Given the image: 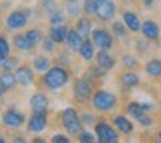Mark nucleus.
Here are the masks:
<instances>
[{
	"label": "nucleus",
	"mask_w": 161,
	"mask_h": 143,
	"mask_svg": "<svg viewBox=\"0 0 161 143\" xmlns=\"http://www.w3.org/2000/svg\"><path fill=\"white\" fill-rule=\"evenodd\" d=\"M144 71L151 79H159L161 78V59L159 57H151L144 64Z\"/></svg>",
	"instance_id": "nucleus-22"
},
{
	"label": "nucleus",
	"mask_w": 161,
	"mask_h": 143,
	"mask_svg": "<svg viewBox=\"0 0 161 143\" xmlns=\"http://www.w3.org/2000/svg\"><path fill=\"white\" fill-rule=\"evenodd\" d=\"M125 112L128 117H133V119H139L142 114H146V110L142 107V102H135V100H130L125 105Z\"/></svg>",
	"instance_id": "nucleus-25"
},
{
	"label": "nucleus",
	"mask_w": 161,
	"mask_h": 143,
	"mask_svg": "<svg viewBox=\"0 0 161 143\" xmlns=\"http://www.w3.org/2000/svg\"><path fill=\"white\" fill-rule=\"evenodd\" d=\"M25 36H26V38H28L35 47L40 45V43H42V40H43V33H42V29H40V28H30V29H26V31H25Z\"/></svg>",
	"instance_id": "nucleus-29"
},
{
	"label": "nucleus",
	"mask_w": 161,
	"mask_h": 143,
	"mask_svg": "<svg viewBox=\"0 0 161 143\" xmlns=\"http://www.w3.org/2000/svg\"><path fill=\"white\" fill-rule=\"evenodd\" d=\"M9 55H11V43H9V40L5 36L0 35V62L4 59H7Z\"/></svg>",
	"instance_id": "nucleus-35"
},
{
	"label": "nucleus",
	"mask_w": 161,
	"mask_h": 143,
	"mask_svg": "<svg viewBox=\"0 0 161 143\" xmlns=\"http://www.w3.org/2000/svg\"><path fill=\"white\" fill-rule=\"evenodd\" d=\"M94 83L88 81L87 78H76L73 81V97L80 104H88L94 95Z\"/></svg>",
	"instance_id": "nucleus-5"
},
{
	"label": "nucleus",
	"mask_w": 161,
	"mask_h": 143,
	"mask_svg": "<svg viewBox=\"0 0 161 143\" xmlns=\"http://www.w3.org/2000/svg\"><path fill=\"white\" fill-rule=\"evenodd\" d=\"M116 12H118V4H116L114 0H106V2L99 4L95 18H97L101 23H109V21L114 19Z\"/></svg>",
	"instance_id": "nucleus-11"
},
{
	"label": "nucleus",
	"mask_w": 161,
	"mask_h": 143,
	"mask_svg": "<svg viewBox=\"0 0 161 143\" xmlns=\"http://www.w3.org/2000/svg\"><path fill=\"white\" fill-rule=\"evenodd\" d=\"M57 66H63V67H69L71 64V59H69V52H61L56 59Z\"/></svg>",
	"instance_id": "nucleus-40"
},
{
	"label": "nucleus",
	"mask_w": 161,
	"mask_h": 143,
	"mask_svg": "<svg viewBox=\"0 0 161 143\" xmlns=\"http://www.w3.org/2000/svg\"><path fill=\"white\" fill-rule=\"evenodd\" d=\"M26 122V115L16 107H9L7 110L2 114V124L9 129H19Z\"/></svg>",
	"instance_id": "nucleus-9"
},
{
	"label": "nucleus",
	"mask_w": 161,
	"mask_h": 143,
	"mask_svg": "<svg viewBox=\"0 0 161 143\" xmlns=\"http://www.w3.org/2000/svg\"><path fill=\"white\" fill-rule=\"evenodd\" d=\"M94 131L99 143H119V133L108 121H97L94 124Z\"/></svg>",
	"instance_id": "nucleus-6"
},
{
	"label": "nucleus",
	"mask_w": 161,
	"mask_h": 143,
	"mask_svg": "<svg viewBox=\"0 0 161 143\" xmlns=\"http://www.w3.org/2000/svg\"><path fill=\"white\" fill-rule=\"evenodd\" d=\"M49 126V112H33L28 117L26 122V129L31 135H40L43 133Z\"/></svg>",
	"instance_id": "nucleus-8"
},
{
	"label": "nucleus",
	"mask_w": 161,
	"mask_h": 143,
	"mask_svg": "<svg viewBox=\"0 0 161 143\" xmlns=\"http://www.w3.org/2000/svg\"><path fill=\"white\" fill-rule=\"evenodd\" d=\"M7 93V90H5V86H4V83H2V79H0V98L4 97V95Z\"/></svg>",
	"instance_id": "nucleus-46"
},
{
	"label": "nucleus",
	"mask_w": 161,
	"mask_h": 143,
	"mask_svg": "<svg viewBox=\"0 0 161 143\" xmlns=\"http://www.w3.org/2000/svg\"><path fill=\"white\" fill-rule=\"evenodd\" d=\"M154 2H156V0H142V4L146 5V7H151V5L154 4Z\"/></svg>",
	"instance_id": "nucleus-47"
},
{
	"label": "nucleus",
	"mask_w": 161,
	"mask_h": 143,
	"mask_svg": "<svg viewBox=\"0 0 161 143\" xmlns=\"http://www.w3.org/2000/svg\"><path fill=\"white\" fill-rule=\"evenodd\" d=\"M106 73H108V71H104L102 67H99L97 64H95V66L88 67V71L85 73L83 78H87L88 81H92V83H94V81H97V79H99V81L104 79V78H106Z\"/></svg>",
	"instance_id": "nucleus-28"
},
{
	"label": "nucleus",
	"mask_w": 161,
	"mask_h": 143,
	"mask_svg": "<svg viewBox=\"0 0 161 143\" xmlns=\"http://www.w3.org/2000/svg\"><path fill=\"white\" fill-rule=\"evenodd\" d=\"M0 79H2V83H4V86H5V90H7V91H12L16 86H18V79H16L14 71L0 73Z\"/></svg>",
	"instance_id": "nucleus-27"
},
{
	"label": "nucleus",
	"mask_w": 161,
	"mask_h": 143,
	"mask_svg": "<svg viewBox=\"0 0 161 143\" xmlns=\"http://www.w3.org/2000/svg\"><path fill=\"white\" fill-rule=\"evenodd\" d=\"M12 143H26V140L23 138V136H14V138H12Z\"/></svg>",
	"instance_id": "nucleus-45"
},
{
	"label": "nucleus",
	"mask_w": 161,
	"mask_h": 143,
	"mask_svg": "<svg viewBox=\"0 0 161 143\" xmlns=\"http://www.w3.org/2000/svg\"><path fill=\"white\" fill-rule=\"evenodd\" d=\"M80 57L83 60H87V62H90L92 59H95V45H94V42H92L90 38L88 40H83V43H81V49H80Z\"/></svg>",
	"instance_id": "nucleus-23"
},
{
	"label": "nucleus",
	"mask_w": 161,
	"mask_h": 143,
	"mask_svg": "<svg viewBox=\"0 0 161 143\" xmlns=\"http://www.w3.org/2000/svg\"><path fill=\"white\" fill-rule=\"evenodd\" d=\"M59 121L61 126L64 128V131H68V135L76 136L83 131V121L80 117V112L75 107H66L59 112Z\"/></svg>",
	"instance_id": "nucleus-2"
},
{
	"label": "nucleus",
	"mask_w": 161,
	"mask_h": 143,
	"mask_svg": "<svg viewBox=\"0 0 161 143\" xmlns=\"http://www.w3.org/2000/svg\"><path fill=\"white\" fill-rule=\"evenodd\" d=\"M0 14H2V7H0Z\"/></svg>",
	"instance_id": "nucleus-53"
},
{
	"label": "nucleus",
	"mask_w": 161,
	"mask_h": 143,
	"mask_svg": "<svg viewBox=\"0 0 161 143\" xmlns=\"http://www.w3.org/2000/svg\"><path fill=\"white\" fill-rule=\"evenodd\" d=\"M30 18H31V9L28 7H19L11 11L4 19V24L9 31H21L28 26Z\"/></svg>",
	"instance_id": "nucleus-4"
},
{
	"label": "nucleus",
	"mask_w": 161,
	"mask_h": 143,
	"mask_svg": "<svg viewBox=\"0 0 161 143\" xmlns=\"http://www.w3.org/2000/svg\"><path fill=\"white\" fill-rule=\"evenodd\" d=\"M14 74H16V79H18V84H21V86H31L36 79L35 69L30 64H19L14 69Z\"/></svg>",
	"instance_id": "nucleus-10"
},
{
	"label": "nucleus",
	"mask_w": 161,
	"mask_h": 143,
	"mask_svg": "<svg viewBox=\"0 0 161 143\" xmlns=\"http://www.w3.org/2000/svg\"><path fill=\"white\" fill-rule=\"evenodd\" d=\"M156 140L161 141V126H159V129H158V133H156Z\"/></svg>",
	"instance_id": "nucleus-48"
},
{
	"label": "nucleus",
	"mask_w": 161,
	"mask_h": 143,
	"mask_svg": "<svg viewBox=\"0 0 161 143\" xmlns=\"http://www.w3.org/2000/svg\"><path fill=\"white\" fill-rule=\"evenodd\" d=\"M135 121L139 122V124L142 126V128H153V126H154V117L149 114V112H146V114H142L139 119H135Z\"/></svg>",
	"instance_id": "nucleus-37"
},
{
	"label": "nucleus",
	"mask_w": 161,
	"mask_h": 143,
	"mask_svg": "<svg viewBox=\"0 0 161 143\" xmlns=\"http://www.w3.org/2000/svg\"><path fill=\"white\" fill-rule=\"evenodd\" d=\"M30 143H49V141H47L45 138H40V136H35V138H33Z\"/></svg>",
	"instance_id": "nucleus-44"
},
{
	"label": "nucleus",
	"mask_w": 161,
	"mask_h": 143,
	"mask_svg": "<svg viewBox=\"0 0 161 143\" xmlns=\"http://www.w3.org/2000/svg\"><path fill=\"white\" fill-rule=\"evenodd\" d=\"M109 31L113 33V36H114V38H118V40H123V38H126V36H128V28H126L125 26V23L123 21H113L111 23V29H109Z\"/></svg>",
	"instance_id": "nucleus-26"
},
{
	"label": "nucleus",
	"mask_w": 161,
	"mask_h": 143,
	"mask_svg": "<svg viewBox=\"0 0 161 143\" xmlns=\"http://www.w3.org/2000/svg\"><path fill=\"white\" fill-rule=\"evenodd\" d=\"M142 107H144V110H146V112L154 110V104H147V102H142Z\"/></svg>",
	"instance_id": "nucleus-43"
},
{
	"label": "nucleus",
	"mask_w": 161,
	"mask_h": 143,
	"mask_svg": "<svg viewBox=\"0 0 161 143\" xmlns=\"http://www.w3.org/2000/svg\"><path fill=\"white\" fill-rule=\"evenodd\" d=\"M71 79V74L68 71V67H63V66H52L47 73H43L42 79V86L45 90H50V91H57L61 88H64Z\"/></svg>",
	"instance_id": "nucleus-1"
},
{
	"label": "nucleus",
	"mask_w": 161,
	"mask_h": 143,
	"mask_svg": "<svg viewBox=\"0 0 161 143\" xmlns=\"http://www.w3.org/2000/svg\"><path fill=\"white\" fill-rule=\"evenodd\" d=\"M140 33H142V36L146 40H149V42H156V40H159V36H161L159 24H158L154 19H146V21H142Z\"/></svg>",
	"instance_id": "nucleus-13"
},
{
	"label": "nucleus",
	"mask_w": 161,
	"mask_h": 143,
	"mask_svg": "<svg viewBox=\"0 0 161 143\" xmlns=\"http://www.w3.org/2000/svg\"><path fill=\"white\" fill-rule=\"evenodd\" d=\"M121 66L125 69H133L135 71L139 67V59H137L133 54H123L121 55Z\"/></svg>",
	"instance_id": "nucleus-31"
},
{
	"label": "nucleus",
	"mask_w": 161,
	"mask_h": 143,
	"mask_svg": "<svg viewBox=\"0 0 161 143\" xmlns=\"http://www.w3.org/2000/svg\"><path fill=\"white\" fill-rule=\"evenodd\" d=\"M149 40H146L142 36V40H135V49H137V52L139 54H147L149 52Z\"/></svg>",
	"instance_id": "nucleus-39"
},
{
	"label": "nucleus",
	"mask_w": 161,
	"mask_h": 143,
	"mask_svg": "<svg viewBox=\"0 0 161 143\" xmlns=\"http://www.w3.org/2000/svg\"><path fill=\"white\" fill-rule=\"evenodd\" d=\"M18 66H19V60L16 59V57L9 55L7 59H4L2 62H0V73H5V71H14Z\"/></svg>",
	"instance_id": "nucleus-33"
},
{
	"label": "nucleus",
	"mask_w": 161,
	"mask_h": 143,
	"mask_svg": "<svg viewBox=\"0 0 161 143\" xmlns=\"http://www.w3.org/2000/svg\"><path fill=\"white\" fill-rule=\"evenodd\" d=\"M121 21L125 23V26L128 28L130 33H139L140 31V26H142V21H140L139 14L133 11H130V9H126V11L121 12Z\"/></svg>",
	"instance_id": "nucleus-17"
},
{
	"label": "nucleus",
	"mask_w": 161,
	"mask_h": 143,
	"mask_svg": "<svg viewBox=\"0 0 161 143\" xmlns=\"http://www.w3.org/2000/svg\"><path fill=\"white\" fill-rule=\"evenodd\" d=\"M95 64L104 71H111L116 67V59L109 54V50H99L95 54Z\"/></svg>",
	"instance_id": "nucleus-19"
},
{
	"label": "nucleus",
	"mask_w": 161,
	"mask_h": 143,
	"mask_svg": "<svg viewBox=\"0 0 161 143\" xmlns=\"http://www.w3.org/2000/svg\"><path fill=\"white\" fill-rule=\"evenodd\" d=\"M66 23V16H64L63 9H54L52 12L49 14V24L50 26H57V24H64Z\"/></svg>",
	"instance_id": "nucleus-30"
},
{
	"label": "nucleus",
	"mask_w": 161,
	"mask_h": 143,
	"mask_svg": "<svg viewBox=\"0 0 161 143\" xmlns=\"http://www.w3.org/2000/svg\"><path fill=\"white\" fill-rule=\"evenodd\" d=\"M118 81L126 91H130V90H133V88H137L140 84V76L137 74V71H133V69H125L118 76Z\"/></svg>",
	"instance_id": "nucleus-14"
},
{
	"label": "nucleus",
	"mask_w": 161,
	"mask_h": 143,
	"mask_svg": "<svg viewBox=\"0 0 161 143\" xmlns=\"http://www.w3.org/2000/svg\"><path fill=\"white\" fill-rule=\"evenodd\" d=\"M50 143H73V141H71V138L66 136L64 133H57V135H54L52 138H50Z\"/></svg>",
	"instance_id": "nucleus-41"
},
{
	"label": "nucleus",
	"mask_w": 161,
	"mask_h": 143,
	"mask_svg": "<svg viewBox=\"0 0 161 143\" xmlns=\"http://www.w3.org/2000/svg\"><path fill=\"white\" fill-rule=\"evenodd\" d=\"M90 40L94 42L95 49H99V50H111L113 45H114V36H113V33L106 28L92 29Z\"/></svg>",
	"instance_id": "nucleus-7"
},
{
	"label": "nucleus",
	"mask_w": 161,
	"mask_h": 143,
	"mask_svg": "<svg viewBox=\"0 0 161 143\" xmlns=\"http://www.w3.org/2000/svg\"><path fill=\"white\" fill-rule=\"evenodd\" d=\"M111 124L116 128V131L123 136L133 135V122L128 119L126 114H114L111 117Z\"/></svg>",
	"instance_id": "nucleus-12"
},
{
	"label": "nucleus",
	"mask_w": 161,
	"mask_h": 143,
	"mask_svg": "<svg viewBox=\"0 0 161 143\" xmlns=\"http://www.w3.org/2000/svg\"><path fill=\"white\" fill-rule=\"evenodd\" d=\"M64 11H66V16L68 18H80V14L83 12V9L78 5V2H73V4H66V7H64Z\"/></svg>",
	"instance_id": "nucleus-34"
},
{
	"label": "nucleus",
	"mask_w": 161,
	"mask_h": 143,
	"mask_svg": "<svg viewBox=\"0 0 161 143\" xmlns=\"http://www.w3.org/2000/svg\"><path fill=\"white\" fill-rule=\"evenodd\" d=\"M83 14L88 16V18H95L99 9V2L97 0H83Z\"/></svg>",
	"instance_id": "nucleus-32"
},
{
	"label": "nucleus",
	"mask_w": 161,
	"mask_h": 143,
	"mask_svg": "<svg viewBox=\"0 0 161 143\" xmlns=\"http://www.w3.org/2000/svg\"><path fill=\"white\" fill-rule=\"evenodd\" d=\"M40 47H42V50L45 54H54L56 52V43L52 42V40L49 38V36H43V40H42V43H40Z\"/></svg>",
	"instance_id": "nucleus-38"
},
{
	"label": "nucleus",
	"mask_w": 161,
	"mask_h": 143,
	"mask_svg": "<svg viewBox=\"0 0 161 143\" xmlns=\"http://www.w3.org/2000/svg\"><path fill=\"white\" fill-rule=\"evenodd\" d=\"M154 143H161V141H159V140H156V141H154Z\"/></svg>",
	"instance_id": "nucleus-52"
},
{
	"label": "nucleus",
	"mask_w": 161,
	"mask_h": 143,
	"mask_svg": "<svg viewBox=\"0 0 161 143\" xmlns=\"http://www.w3.org/2000/svg\"><path fill=\"white\" fill-rule=\"evenodd\" d=\"M52 67V60L47 55H35L33 57V69L36 73H47Z\"/></svg>",
	"instance_id": "nucleus-24"
},
{
	"label": "nucleus",
	"mask_w": 161,
	"mask_h": 143,
	"mask_svg": "<svg viewBox=\"0 0 161 143\" xmlns=\"http://www.w3.org/2000/svg\"><path fill=\"white\" fill-rule=\"evenodd\" d=\"M12 49H16L18 52H23V54H30L35 50V45L26 38L25 33H18V35L12 36Z\"/></svg>",
	"instance_id": "nucleus-20"
},
{
	"label": "nucleus",
	"mask_w": 161,
	"mask_h": 143,
	"mask_svg": "<svg viewBox=\"0 0 161 143\" xmlns=\"http://www.w3.org/2000/svg\"><path fill=\"white\" fill-rule=\"evenodd\" d=\"M78 143H99L95 133L88 131V129H83V131L78 135Z\"/></svg>",
	"instance_id": "nucleus-36"
},
{
	"label": "nucleus",
	"mask_w": 161,
	"mask_h": 143,
	"mask_svg": "<svg viewBox=\"0 0 161 143\" xmlns=\"http://www.w3.org/2000/svg\"><path fill=\"white\" fill-rule=\"evenodd\" d=\"M75 29L78 31V35H81V38L83 40H88L92 36V18H88V16H80V18H76V21H75Z\"/></svg>",
	"instance_id": "nucleus-18"
},
{
	"label": "nucleus",
	"mask_w": 161,
	"mask_h": 143,
	"mask_svg": "<svg viewBox=\"0 0 161 143\" xmlns=\"http://www.w3.org/2000/svg\"><path fill=\"white\" fill-rule=\"evenodd\" d=\"M90 104H92V107H94L97 112L109 114V112H113L116 107H118V97H116L113 91L99 88V90H95L94 95H92Z\"/></svg>",
	"instance_id": "nucleus-3"
},
{
	"label": "nucleus",
	"mask_w": 161,
	"mask_h": 143,
	"mask_svg": "<svg viewBox=\"0 0 161 143\" xmlns=\"http://www.w3.org/2000/svg\"><path fill=\"white\" fill-rule=\"evenodd\" d=\"M30 107H31V112H49L50 100L43 91H36L30 98Z\"/></svg>",
	"instance_id": "nucleus-15"
},
{
	"label": "nucleus",
	"mask_w": 161,
	"mask_h": 143,
	"mask_svg": "<svg viewBox=\"0 0 161 143\" xmlns=\"http://www.w3.org/2000/svg\"><path fill=\"white\" fill-rule=\"evenodd\" d=\"M97 2H99V4H102V2H106V0H97Z\"/></svg>",
	"instance_id": "nucleus-51"
},
{
	"label": "nucleus",
	"mask_w": 161,
	"mask_h": 143,
	"mask_svg": "<svg viewBox=\"0 0 161 143\" xmlns=\"http://www.w3.org/2000/svg\"><path fill=\"white\" fill-rule=\"evenodd\" d=\"M68 33H69V26L64 23V24L50 26L49 31H47V36H49V38L56 43V45H63V43H66Z\"/></svg>",
	"instance_id": "nucleus-16"
},
{
	"label": "nucleus",
	"mask_w": 161,
	"mask_h": 143,
	"mask_svg": "<svg viewBox=\"0 0 161 143\" xmlns=\"http://www.w3.org/2000/svg\"><path fill=\"white\" fill-rule=\"evenodd\" d=\"M159 112H161V107H159Z\"/></svg>",
	"instance_id": "nucleus-54"
},
{
	"label": "nucleus",
	"mask_w": 161,
	"mask_h": 143,
	"mask_svg": "<svg viewBox=\"0 0 161 143\" xmlns=\"http://www.w3.org/2000/svg\"><path fill=\"white\" fill-rule=\"evenodd\" d=\"M81 121H83V126H90V124H95V115L92 114V112H83V114H80Z\"/></svg>",
	"instance_id": "nucleus-42"
},
{
	"label": "nucleus",
	"mask_w": 161,
	"mask_h": 143,
	"mask_svg": "<svg viewBox=\"0 0 161 143\" xmlns=\"http://www.w3.org/2000/svg\"><path fill=\"white\" fill-rule=\"evenodd\" d=\"M81 43H83L81 35H78V31L75 28H69V33H68V38H66L68 52L69 54H78L80 49H81Z\"/></svg>",
	"instance_id": "nucleus-21"
},
{
	"label": "nucleus",
	"mask_w": 161,
	"mask_h": 143,
	"mask_svg": "<svg viewBox=\"0 0 161 143\" xmlns=\"http://www.w3.org/2000/svg\"><path fill=\"white\" fill-rule=\"evenodd\" d=\"M0 143H7V140H5V138H4V136H2V135H0Z\"/></svg>",
	"instance_id": "nucleus-50"
},
{
	"label": "nucleus",
	"mask_w": 161,
	"mask_h": 143,
	"mask_svg": "<svg viewBox=\"0 0 161 143\" xmlns=\"http://www.w3.org/2000/svg\"><path fill=\"white\" fill-rule=\"evenodd\" d=\"M73 2H80V0H64V4H73Z\"/></svg>",
	"instance_id": "nucleus-49"
}]
</instances>
